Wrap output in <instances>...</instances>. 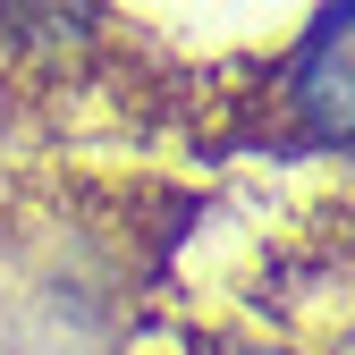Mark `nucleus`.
<instances>
[{
	"label": "nucleus",
	"mask_w": 355,
	"mask_h": 355,
	"mask_svg": "<svg viewBox=\"0 0 355 355\" xmlns=\"http://www.w3.org/2000/svg\"><path fill=\"white\" fill-rule=\"evenodd\" d=\"M144 237L76 187L0 195V355H94L127 330Z\"/></svg>",
	"instance_id": "obj_1"
},
{
	"label": "nucleus",
	"mask_w": 355,
	"mask_h": 355,
	"mask_svg": "<svg viewBox=\"0 0 355 355\" xmlns=\"http://www.w3.org/2000/svg\"><path fill=\"white\" fill-rule=\"evenodd\" d=\"M161 355H304V347H279V338H254V330H195Z\"/></svg>",
	"instance_id": "obj_2"
}]
</instances>
